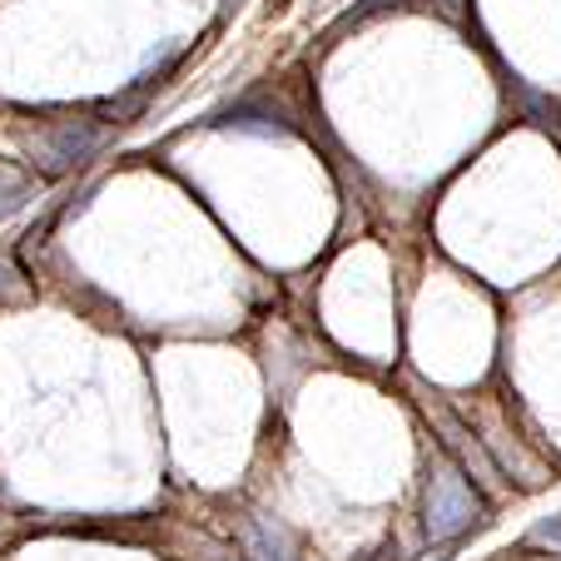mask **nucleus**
Returning a JSON list of instances; mask_svg holds the SVG:
<instances>
[{"instance_id":"2","label":"nucleus","mask_w":561,"mask_h":561,"mask_svg":"<svg viewBox=\"0 0 561 561\" xmlns=\"http://www.w3.org/2000/svg\"><path fill=\"white\" fill-rule=\"evenodd\" d=\"M531 541H547V547H557V551H561V517L537 522V527H531Z\"/></svg>"},{"instance_id":"1","label":"nucleus","mask_w":561,"mask_h":561,"mask_svg":"<svg viewBox=\"0 0 561 561\" xmlns=\"http://www.w3.org/2000/svg\"><path fill=\"white\" fill-rule=\"evenodd\" d=\"M427 537L447 541V537H462L467 527L488 517V507L477 502V492L467 488V477L457 467H437L433 482H427Z\"/></svg>"},{"instance_id":"3","label":"nucleus","mask_w":561,"mask_h":561,"mask_svg":"<svg viewBox=\"0 0 561 561\" xmlns=\"http://www.w3.org/2000/svg\"><path fill=\"white\" fill-rule=\"evenodd\" d=\"M443 5H453V0H443Z\"/></svg>"}]
</instances>
